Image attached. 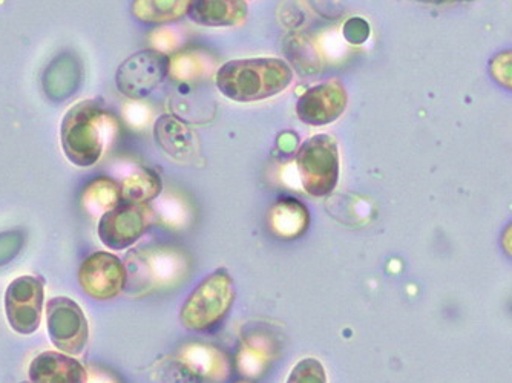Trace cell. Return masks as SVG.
<instances>
[{
  "label": "cell",
  "mask_w": 512,
  "mask_h": 383,
  "mask_svg": "<svg viewBox=\"0 0 512 383\" xmlns=\"http://www.w3.org/2000/svg\"><path fill=\"white\" fill-rule=\"evenodd\" d=\"M293 82V71L278 57H252L230 60L218 69V91L237 103H255L272 99Z\"/></svg>",
  "instance_id": "1"
},
{
  "label": "cell",
  "mask_w": 512,
  "mask_h": 383,
  "mask_svg": "<svg viewBox=\"0 0 512 383\" xmlns=\"http://www.w3.org/2000/svg\"><path fill=\"white\" fill-rule=\"evenodd\" d=\"M111 123V114L99 100H82L71 106L60 125V143L65 157L79 167L99 163Z\"/></svg>",
  "instance_id": "2"
},
{
  "label": "cell",
  "mask_w": 512,
  "mask_h": 383,
  "mask_svg": "<svg viewBox=\"0 0 512 383\" xmlns=\"http://www.w3.org/2000/svg\"><path fill=\"white\" fill-rule=\"evenodd\" d=\"M235 301L234 279L226 269L215 270L192 290L180 311L184 328L197 333L214 330Z\"/></svg>",
  "instance_id": "3"
},
{
  "label": "cell",
  "mask_w": 512,
  "mask_h": 383,
  "mask_svg": "<svg viewBox=\"0 0 512 383\" xmlns=\"http://www.w3.org/2000/svg\"><path fill=\"white\" fill-rule=\"evenodd\" d=\"M296 169L302 189L310 197H329L338 186L341 174L338 141L332 135H313L299 146Z\"/></svg>",
  "instance_id": "4"
},
{
  "label": "cell",
  "mask_w": 512,
  "mask_h": 383,
  "mask_svg": "<svg viewBox=\"0 0 512 383\" xmlns=\"http://www.w3.org/2000/svg\"><path fill=\"white\" fill-rule=\"evenodd\" d=\"M171 73V59L158 50H143L129 56L117 69L115 85L131 100H143Z\"/></svg>",
  "instance_id": "5"
},
{
  "label": "cell",
  "mask_w": 512,
  "mask_h": 383,
  "mask_svg": "<svg viewBox=\"0 0 512 383\" xmlns=\"http://www.w3.org/2000/svg\"><path fill=\"white\" fill-rule=\"evenodd\" d=\"M46 330L54 347L69 356L85 351L89 325L82 307L73 299L57 296L46 304Z\"/></svg>",
  "instance_id": "6"
},
{
  "label": "cell",
  "mask_w": 512,
  "mask_h": 383,
  "mask_svg": "<svg viewBox=\"0 0 512 383\" xmlns=\"http://www.w3.org/2000/svg\"><path fill=\"white\" fill-rule=\"evenodd\" d=\"M5 316L16 333L30 336L42 324L45 285L39 276H19L5 290Z\"/></svg>",
  "instance_id": "7"
},
{
  "label": "cell",
  "mask_w": 512,
  "mask_h": 383,
  "mask_svg": "<svg viewBox=\"0 0 512 383\" xmlns=\"http://www.w3.org/2000/svg\"><path fill=\"white\" fill-rule=\"evenodd\" d=\"M152 223L148 204L126 203L106 212L99 220L100 243L111 250H126L145 235Z\"/></svg>",
  "instance_id": "8"
},
{
  "label": "cell",
  "mask_w": 512,
  "mask_h": 383,
  "mask_svg": "<svg viewBox=\"0 0 512 383\" xmlns=\"http://www.w3.org/2000/svg\"><path fill=\"white\" fill-rule=\"evenodd\" d=\"M79 284L86 295L97 301L117 298L128 284V272L119 256L96 252L82 262Z\"/></svg>",
  "instance_id": "9"
},
{
  "label": "cell",
  "mask_w": 512,
  "mask_h": 383,
  "mask_svg": "<svg viewBox=\"0 0 512 383\" xmlns=\"http://www.w3.org/2000/svg\"><path fill=\"white\" fill-rule=\"evenodd\" d=\"M347 105V91L341 83H319L299 97L296 103V117L304 125L313 128L332 125L344 114Z\"/></svg>",
  "instance_id": "10"
},
{
  "label": "cell",
  "mask_w": 512,
  "mask_h": 383,
  "mask_svg": "<svg viewBox=\"0 0 512 383\" xmlns=\"http://www.w3.org/2000/svg\"><path fill=\"white\" fill-rule=\"evenodd\" d=\"M158 148L178 163H192L200 157L197 132L188 123L172 114H163L154 125Z\"/></svg>",
  "instance_id": "11"
},
{
  "label": "cell",
  "mask_w": 512,
  "mask_h": 383,
  "mask_svg": "<svg viewBox=\"0 0 512 383\" xmlns=\"http://www.w3.org/2000/svg\"><path fill=\"white\" fill-rule=\"evenodd\" d=\"M28 377L33 383L88 382V373L82 362L62 351H43L37 354L28 367Z\"/></svg>",
  "instance_id": "12"
},
{
  "label": "cell",
  "mask_w": 512,
  "mask_h": 383,
  "mask_svg": "<svg viewBox=\"0 0 512 383\" xmlns=\"http://www.w3.org/2000/svg\"><path fill=\"white\" fill-rule=\"evenodd\" d=\"M246 0H192L188 16L200 27L230 28L246 22Z\"/></svg>",
  "instance_id": "13"
},
{
  "label": "cell",
  "mask_w": 512,
  "mask_h": 383,
  "mask_svg": "<svg viewBox=\"0 0 512 383\" xmlns=\"http://www.w3.org/2000/svg\"><path fill=\"white\" fill-rule=\"evenodd\" d=\"M180 361L192 376L211 382L223 380L229 370L226 357L211 345H188L181 351Z\"/></svg>",
  "instance_id": "14"
},
{
  "label": "cell",
  "mask_w": 512,
  "mask_h": 383,
  "mask_svg": "<svg viewBox=\"0 0 512 383\" xmlns=\"http://www.w3.org/2000/svg\"><path fill=\"white\" fill-rule=\"evenodd\" d=\"M269 224L281 238H298L309 229V210L295 198H281L270 209Z\"/></svg>",
  "instance_id": "15"
},
{
  "label": "cell",
  "mask_w": 512,
  "mask_h": 383,
  "mask_svg": "<svg viewBox=\"0 0 512 383\" xmlns=\"http://www.w3.org/2000/svg\"><path fill=\"white\" fill-rule=\"evenodd\" d=\"M80 68L73 57L62 56L53 60L43 74V89L51 100L62 102L79 88Z\"/></svg>",
  "instance_id": "16"
},
{
  "label": "cell",
  "mask_w": 512,
  "mask_h": 383,
  "mask_svg": "<svg viewBox=\"0 0 512 383\" xmlns=\"http://www.w3.org/2000/svg\"><path fill=\"white\" fill-rule=\"evenodd\" d=\"M192 0H132L131 13L146 25H166L188 16Z\"/></svg>",
  "instance_id": "17"
},
{
  "label": "cell",
  "mask_w": 512,
  "mask_h": 383,
  "mask_svg": "<svg viewBox=\"0 0 512 383\" xmlns=\"http://www.w3.org/2000/svg\"><path fill=\"white\" fill-rule=\"evenodd\" d=\"M122 187L108 177L92 180L83 190L82 204L92 217H102L109 210L122 203Z\"/></svg>",
  "instance_id": "18"
},
{
  "label": "cell",
  "mask_w": 512,
  "mask_h": 383,
  "mask_svg": "<svg viewBox=\"0 0 512 383\" xmlns=\"http://www.w3.org/2000/svg\"><path fill=\"white\" fill-rule=\"evenodd\" d=\"M122 198L126 203L148 204L158 197L163 190V181L157 172L140 167L123 178Z\"/></svg>",
  "instance_id": "19"
},
{
  "label": "cell",
  "mask_w": 512,
  "mask_h": 383,
  "mask_svg": "<svg viewBox=\"0 0 512 383\" xmlns=\"http://www.w3.org/2000/svg\"><path fill=\"white\" fill-rule=\"evenodd\" d=\"M286 383H327V373L318 359L304 357L290 370Z\"/></svg>",
  "instance_id": "20"
},
{
  "label": "cell",
  "mask_w": 512,
  "mask_h": 383,
  "mask_svg": "<svg viewBox=\"0 0 512 383\" xmlns=\"http://www.w3.org/2000/svg\"><path fill=\"white\" fill-rule=\"evenodd\" d=\"M267 353L269 351L260 347V342H256L255 339L243 345L240 356H238V362H240L243 373L246 371L249 376H256V374L261 373L263 368L266 367L267 361H269Z\"/></svg>",
  "instance_id": "21"
},
{
  "label": "cell",
  "mask_w": 512,
  "mask_h": 383,
  "mask_svg": "<svg viewBox=\"0 0 512 383\" xmlns=\"http://www.w3.org/2000/svg\"><path fill=\"white\" fill-rule=\"evenodd\" d=\"M490 74L497 85L512 92V50L502 51L490 60Z\"/></svg>",
  "instance_id": "22"
},
{
  "label": "cell",
  "mask_w": 512,
  "mask_h": 383,
  "mask_svg": "<svg viewBox=\"0 0 512 383\" xmlns=\"http://www.w3.org/2000/svg\"><path fill=\"white\" fill-rule=\"evenodd\" d=\"M342 36L350 45H362L370 37V25L362 17H352L345 22Z\"/></svg>",
  "instance_id": "23"
},
{
  "label": "cell",
  "mask_w": 512,
  "mask_h": 383,
  "mask_svg": "<svg viewBox=\"0 0 512 383\" xmlns=\"http://www.w3.org/2000/svg\"><path fill=\"white\" fill-rule=\"evenodd\" d=\"M23 235L20 232H8L0 235V266L16 258L23 247Z\"/></svg>",
  "instance_id": "24"
},
{
  "label": "cell",
  "mask_w": 512,
  "mask_h": 383,
  "mask_svg": "<svg viewBox=\"0 0 512 383\" xmlns=\"http://www.w3.org/2000/svg\"><path fill=\"white\" fill-rule=\"evenodd\" d=\"M299 140L293 132H284V134L279 135L278 138V148L281 151L286 152V154H290V152L295 151L298 148Z\"/></svg>",
  "instance_id": "25"
},
{
  "label": "cell",
  "mask_w": 512,
  "mask_h": 383,
  "mask_svg": "<svg viewBox=\"0 0 512 383\" xmlns=\"http://www.w3.org/2000/svg\"><path fill=\"white\" fill-rule=\"evenodd\" d=\"M502 247L506 253L512 258V223L506 227L502 235Z\"/></svg>",
  "instance_id": "26"
},
{
  "label": "cell",
  "mask_w": 512,
  "mask_h": 383,
  "mask_svg": "<svg viewBox=\"0 0 512 383\" xmlns=\"http://www.w3.org/2000/svg\"><path fill=\"white\" fill-rule=\"evenodd\" d=\"M417 2H425V4H451V2H462V0H417Z\"/></svg>",
  "instance_id": "27"
},
{
  "label": "cell",
  "mask_w": 512,
  "mask_h": 383,
  "mask_svg": "<svg viewBox=\"0 0 512 383\" xmlns=\"http://www.w3.org/2000/svg\"><path fill=\"white\" fill-rule=\"evenodd\" d=\"M234 383H253V382H250V380L241 379V380H237V382H234Z\"/></svg>",
  "instance_id": "28"
},
{
  "label": "cell",
  "mask_w": 512,
  "mask_h": 383,
  "mask_svg": "<svg viewBox=\"0 0 512 383\" xmlns=\"http://www.w3.org/2000/svg\"><path fill=\"white\" fill-rule=\"evenodd\" d=\"M22 383H33V382H22Z\"/></svg>",
  "instance_id": "29"
}]
</instances>
